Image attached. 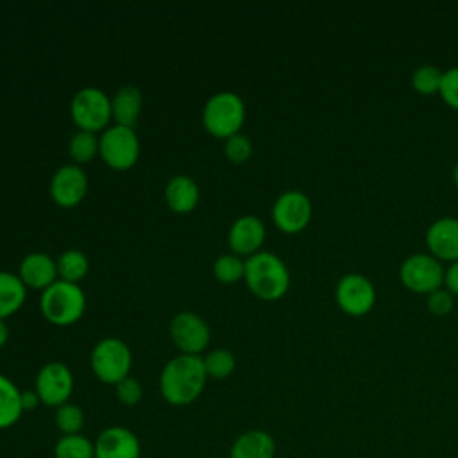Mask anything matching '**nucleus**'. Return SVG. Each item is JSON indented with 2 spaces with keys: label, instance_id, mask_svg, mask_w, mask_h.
Wrapping results in <instances>:
<instances>
[{
  "label": "nucleus",
  "instance_id": "obj_1",
  "mask_svg": "<svg viewBox=\"0 0 458 458\" xmlns=\"http://www.w3.org/2000/svg\"><path fill=\"white\" fill-rule=\"evenodd\" d=\"M206 369L202 356L179 354L172 358L161 370L159 390L165 401L175 406L193 403L206 386Z\"/></svg>",
  "mask_w": 458,
  "mask_h": 458
},
{
  "label": "nucleus",
  "instance_id": "obj_2",
  "mask_svg": "<svg viewBox=\"0 0 458 458\" xmlns=\"http://www.w3.org/2000/svg\"><path fill=\"white\" fill-rule=\"evenodd\" d=\"M243 279L249 290L263 301L283 297L290 286V272L284 261L268 250H258L245 259Z\"/></svg>",
  "mask_w": 458,
  "mask_h": 458
},
{
  "label": "nucleus",
  "instance_id": "obj_3",
  "mask_svg": "<svg viewBox=\"0 0 458 458\" xmlns=\"http://www.w3.org/2000/svg\"><path fill=\"white\" fill-rule=\"evenodd\" d=\"M39 308L48 322L68 326L82 317L86 310V295L77 283L57 279L43 290Z\"/></svg>",
  "mask_w": 458,
  "mask_h": 458
},
{
  "label": "nucleus",
  "instance_id": "obj_4",
  "mask_svg": "<svg viewBox=\"0 0 458 458\" xmlns=\"http://www.w3.org/2000/svg\"><path fill=\"white\" fill-rule=\"evenodd\" d=\"M245 120V104L233 91H218L208 98L202 109L204 129L216 138L238 134Z\"/></svg>",
  "mask_w": 458,
  "mask_h": 458
},
{
  "label": "nucleus",
  "instance_id": "obj_5",
  "mask_svg": "<svg viewBox=\"0 0 458 458\" xmlns=\"http://www.w3.org/2000/svg\"><path fill=\"white\" fill-rule=\"evenodd\" d=\"M132 354L127 344L120 338H102L91 351V369L102 383L116 385L129 376Z\"/></svg>",
  "mask_w": 458,
  "mask_h": 458
},
{
  "label": "nucleus",
  "instance_id": "obj_6",
  "mask_svg": "<svg viewBox=\"0 0 458 458\" xmlns=\"http://www.w3.org/2000/svg\"><path fill=\"white\" fill-rule=\"evenodd\" d=\"M70 113L81 131L97 132L106 129L113 118L111 98L100 88L86 86L73 95Z\"/></svg>",
  "mask_w": 458,
  "mask_h": 458
},
{
  "label": "nucleus",
  "instance_id": "obj_7",
  "mask_svg": "<svg viewBox=\"0 0 458 458\" xmlns=\"http://www.w3.org/2000/svg\"><path fill=\"white\" fill-rule=\"evenodd\" d=\"M444 267L429 252H415L403 259L399 267L401 283L415 293H431L444 286Z\"/></svg>",
  "mask_w": 458,
  "mask_h": 458
},
{
  "label": "nucleus",
  "instance_id": "obj_8",
  "mask_svg": "<svg viewBox=\"0 0 458 458\" xmlns=\"http://www.w3.org/2000/svg\"><path fill=\"white\" fill-rule=\"evenodd\" d=\"M98 152L102 159L114 170L131 168L140 156V140L132 127L111 125L98 138Z\"/></svg>",
  "mask_w": 458,
  "mask_h": 458
},
{
  "label": "nucleus",
  "instance_id": "obj_9",
  "mask_svg": "<svg viewBox=\"0 0 458 458\" xmlns=\"http://www.w3.org/2000/svg\"><path fill=\"white\" fill-rule=\"evenodd\" d=\"M335 299L344 313L351 317H361L374 308L376 288L367 276L360 272H349L338 279Z\"/></svg>",
  "mask_w": 458,
  "mask_h": 458
},
{
  "label": "nucleus",
  "instance_id": "obj_10",
  "mask_svg": "<svg viewBox=\"0 0 458 458\" xmlns=\"http://www.w3.org/2000/svg\"><path fill=\"white\" fill-rule=\"evenodd\" d=\"M313 206L310 197L301 190L283 191L272 206V220L283 233H299L311 220Z\"/></svg>",
  "mask_w": 458,
  "mask_h": 458
},
{
  "label": "nucleus",
  "instance_id": "obj_11",
  "mask_svg": "<svg viewBox=\"0 0 458 458\" xmlns=\"http://www.w3.org/2000/svg\"><path fill=\"white\" fill-rule=\"evenodd\" d=\"M170 336L182 354L200 356L208 347L211 335L208 322L200 315L193 311H181L174 315L170 322Z\"/></svg>",
  "mask_w": 458,
  "mask_h": 458
},
{
  "label": "nucleus",
  "instance_id": "obj_12",
  "mask_svg": "<svg viewBox=\"0 0 458 458\" xmlns=\"http://www.w3.org/2000/svg\"><path fill=\"white\" fill-rule=\"evenodd\" d=\"M73 390V376L70 369L61 361H50L43 365L36 376V394L47 406L59 408L68 403Z\"/></svg>",
  "mask_w": 458,
  "mask_h": 458
},
{
  "label": "nucleus",
  "instance_id": "obj_13",
  "mask_svg": "<svg viewBox=\"0 0 458 458\" xmlns=\"http://www.w3.org/2000/svg\"><path fill=\"white\" fill-rule=\"evenodd\" d=\"M88 190V177L79 165L59 166L50 179V195L63 208L77 206Z\"/></svg>",
  "mask_w": 458,
  "mask_h": 458
},
{
  "label": "nucleus",
  "instance_id": "obj_14",
  "mask_svg": "<svg viewBox=\"0 0 458 458\" xmlns=\"http://www.w3.org/2000/svg\"><path fill=\"white\" fill-rule=\"evenodd\" d=\"M426 245L429 254L440 261L458 259V218L451 215L438 216L426 229Z\"/></svg>",
  "mask_w": 458,
  "mask_h": 458
},
{
  "label": "nucleus",
  "instance_id": "obj_15",
  "mask_svg": "<svg viewBox=\"0 0 458 458\" xmlns=\"http://www.w3.org/2000/svg\"><path fill=\"white\" fill-rule=\"evenodd\" d=\"M265 240V224L256 215L238 216L227 234L229 247L236 256H252Z\"/></svg>",
  "mask_w": 458,
  "mask_h": 458
},
{
  "label": "nucleus",
  "instance_id": "obj_16",
  "mask_svg": "<svg viewBox=\"0 0 458 458\" xmlns=\"http://www.w3.org/2000/svg\"><path fill=\"white\" fill-rule=\"evenodd\" d=\"M138 437L122 426L104 429L95 442V458H140Z\"/></svg>",
  "mask_w": 458,
  "mask_h": 458
},
{
  "label": "nucleus",
  "instance_id": "obj_17",
  "mask_svg": "<svg viewBox=\"0 0 458 458\" xmlns=\"http://www.w3.org/2000/svg\"><path fill=\"white\" fill-rule=\"evenodd\" d=\"M18 276L27 288L45 290L57 281V263L45 252H30L21 259Z\"/></svg>",
  "mask_w": 458,
  "mask_h": 458
},
{
  "label": "nucleus",
  "instance_id": "obj_18",
  "mask_svg": "<svg viewBox=\"0 0 458 458\" xmlns=\"http://www.w3.org/2000/svg\"><path fill=\"white\" fill-rule=\"evenodd\" d=\"M274 437L263 429H249L233 442L229 458H274Z\"/></svg>",
  "mask_w": 458,
  "mask_h": 458
},
{
  "label": "nucleus",
  "instance_id": "obj_19",
  "mask_svg": "<svg viewBox=\"0 0 458 458\" xmlns=\"http://www.w3.org/2000/svg\"><path fill=\"white\" fill-rule=\"evenodd\" d=\"M165 199L175 213H190L199 202V186L190 175H174L165 188Z\"/></svg>",
  "mask_w": 458,
  "mask_h": 458
},
{
  "label": "nucleus",
  "instance_id": "obj_20",
  "mask_svg": "<svg viewBox=\"0 0 458 458\" xmlns=\"http://www.w3.org/2000/svg\"><path fill=\"white\" fill-rule=\"evenodd\" d=\"M141 104H143L141 91L136 86H131V84L122 86L111 98L113 118L116 120L118 125L132 127L141 111Z\"/></svg>",
  "mask_w": 458,
  "mask_h": 458
},
{
  "label": "nucleus",
  "instance_id": "obj_21",
  "mask_svg": "<svg viewBox=\"0 0 458 458\" xmlns=\"http://www.w3.org/2000/svg\"><path fill=\"white\" fill-rule=\"evenodd\" d=\"M27 297V286L18 274L0 270V320L21 308Z\"/></svg>",
  "mask_w": 458,
  "mask_h": 458
},
{
  "label": "nucleus",
  "instance_id": "obj_22",
  "mask_svg": "<svg viewBox=\"0 0 458 458\" xmlns=\"http://www.w3.org/2000/svg\"><path fill=\"white\" fill-rule=\"evenodd\" d=\"M21 413V392L9 377L0 374V429L16 424Z\"/></svg>",
  "mask_w": 458,
  "mask_h": 458
},
{
  "label": "nucleus",
  "instance_id": "obj_23",
  "mask_svg": "<svg viewBox=\"0 0 458 458\" xmlns=\"http://www.w3.org/2000/svg\"><path fill=\"white\" fill-rule=\"evenodd\" d=\"M55 263H57V274L61 276V279L70 281V283L81 281L86 276L88 268H89V261H88L86 254L77 250V249L64 250L57 258Z\"/></svg>",
  "mask_w": 458,
  "mask_h": 458
},
{
  "label": "nucleus",
  "instance_id": "obj_24",
  "mask_svg": "<svg viewBox=\"0 0 458 458\" xmlns=\"http://www.w3.org/2000/svg\"><path fill=\"white\" fill-rule=\"evenodd\" d=\"M55 458H95V444L81 433L63 435L55 447Z\"/></svg>",
  "mask_w": 458,
  "mask_h": 458
},
{
  "label": "nucleus",
  "instance_id": "obj_25",
  "mask_svg": "<svg viewBox=\"0 0 458 458\" xmlns=\"http://www.w3.org/2000/svg\"><path fill=\"white\" fill-rule=\"evenodd\" d=\"M444 72L437 64H420L411 72V88L420 95L438 93Z\"/></svg>",
  "mask_w": 458,
  "mask_h": 458
},
{
  "label": "nucleus",
  "instance_id": "obj_26",
  "mask_svg": "<svg viewBox=\"0 0 458 458\" xmlns=\"http://www.w3.org/2000/svg\"><path fill=\"white\" fill-rule=\"evenodd\" d=\"M206 374L215 379L229 377L236 367V360L227 349H213L206 356H202Z\"/></svg>",
  "mask_w": 458,
  "mask_h": 458
},
{
  "label": "nucleus",
  "instance_id": "obj_27",
  "mask_svg": "<svg viewBox=\"0 0 458 458\" xmlns=\"http://www.w3.org/2000/svg\"><path fill=\"white\" fill-rule=\"evenodd\" d=\"M98 152V138L89 131H77L70 140V156L75 163H86Z\"/></svg>",
  "mask_w": 458,
  "mask_h": 458
},
{
  "label": "nucleus",
  "instance_id": "obj_28",
  "mask_svg": "<svg viewBox=\"0 0 458 458\" xmlns=\"http://www.w3.org/2000/svg\"><path fill=\"white\" fill-rule=\"evenodd\" d=\"M213 274L222 283H234L245 274V261L236 254H222L213 263Z\"/></svg>",
  "mask_w": 458,
  "mask_h": 458
},
{
  "label": "nucleus",
  "instance_id": "obj_29",
  "mask_svg": "<svg viewBox=\"0 0 458 458\" xmlns=\"http://www.w3.org/2000/svg\"><path fill=\"white\" fill-rule=\"evenodd\" d=\"M55 424L63 435L81 433L84 426V413L77 404L64 403L55 410Z\"/></svg>",
  "mask_w": 458,
  "mask_h": 458
},
{
  "label": "nucleus",
  "instance_id": "obj_30",
  "mask_svg": "<svg viewBox=\"0 0 458 458\" xmlns=\"http://www.w3.org/2000/svg\"><path fill=\"white\" fill-rule=\"evenodd\" d=\"M224 152H225V156H227L231 161H234V163H243V161H247V159L250 157V154H252V143H250V140H249L245 134L238 132V134H233V136H229V138L225 140Z\"/></svg>",
  "mask_w": 458,
  "mask_h": 458
},
{
  "label": "nucleus",
  "instance_id": "obj_31",
  "mask_svg": "<svg viewBox=\"0 0 458 458\" xmlns=\"http://www.w3.org/2000/svg\"><path fill=\"white\" fill-rule=\"evenodd\" d=\"M454 306V297L447 288H438L431 293H428L426 299V308L429 310V313H433L435 317H445L451 313Z\"/></svg>",
  "mask_w": 458,
  "mask_h": 458
},
{
  "label": "nucleus",
  "instance_id": "obj_32",
  "mask_svg": "<svg viewBox=\"0 0 458 458\" xmlns=\"http://www.w3.org/2000/svg\"><path fill=\"white\" fill-rule=\"evenodd\" d=\"M438 93L447 106L458 109V66L444 70Z\"/></svg>",
  "mask_w": 458,
  "mask_h": 458
},
{
  "label": "nucleus",
  "instance_id": "obj_33",
  "mask_svg": "<svg viewBox=\"0 0 458 458\" xmlns=\"http://www.w3.org/2000/svg\"><path fill=\"white\" fill-rule=\"evenodd\" d=\"M114 392L120 403L127 404V406H134L141 401L143 397V388L140 385V381H136L134 377L127 376L125 379H122L120 383L114 385Z\"/></svg>",
  "mask_w": 458,
  "mask_h": 458
},
{
  "label": "nucleus",
  "instance_id": "obj_34",
  "mask_svg": "<svg viewBox=\"0 0 458 458\" xmlns=\"http://www.w3.org/2000/svg\"><path fill=\"white\" fill-rule=\"evenodd\" d=\"M444 284H445V288H447L453 295H458V259L453 261V263L445 268Z\"/></svg>",
  "mask_w": 458,
  "mask_h": 458
},
{
  "label": "nucleus",
  "instance_id": "obj_35",
  "mask_svg": "<svg viewBox=\"0 0 458 458\" xmlns=\"http://www.w3.org/2000/svg\"><path fill=\"white\" fill-rule=\"evenodd\" d=\"M39 403L41 401H39V395L36 394V390L21 392V408H23V411H30V410L38 408Z\"/></svg>",
  "mask_w": 458,
  "mask_h": 458
},
{
  "label": "nucleus",
  "instance_id": "obj_36",
  "mask_svg": "<svg viewBox=\"0 0 458 458\" xmlns=\"http://www.w3.org/2000/svg\"><path fill=\"white\" fill-rule=\"evenodd\" d=\"M7 338H9V329H7L5 322H4V320H0V347H4V345H5Z\"/></svg>",
  "mask_w": 458,
  "mask_h": 458
},
{
  "label": "nucleus",
  "instance_id": "obj_37",
  "mask_svg": "<svg viewBox=\"0 0 458 458\" xmlns=\"http://www.w3.org/2000/svg\"><path fill=\"white\" fill-rule=\"evenodd\" d=\"M453 181H454V184H456V188H458V161H456L454 166H453Z\"/></svg>",
  "mask_w": 458,
  "mask_h": 458
}]
</instances>
